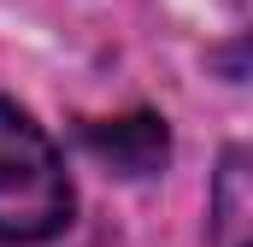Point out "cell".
I'll return each mask as SVG.
<instances>
[{"mask_svg": "<svg viewBox=\"0 0 253 247\" xmlns=\"http://www.w3.org/2000/svg\"><path fill=\"white\" fill-rule=\"evenodd\" d=\"M83 141L118 177H153L171 159V135H165V124L153 112H129V118H112V124H83Z\"/></svg>", "mask_w": 253, "mask_h": 247, "instance_id": "7a4b0ae2", "label": "cell"}, {"mask_svg": "<svg viewBox=\"0 0 253 247\" xmlns=\"http://www.w3.org/2000/svg\"><path fill=\"white\" fill-rule=\"evenodd\" d=\"M71 224V177L59 147L0 100V242H47Z\"/></svg>", "mask_w": 253, "mask_h": 247, "instance_id": "6da1fadb", "label": "cell"}]
</instances>
